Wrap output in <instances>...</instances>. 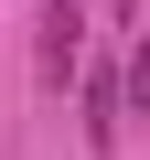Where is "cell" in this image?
Listing matches in <instances>:
<instances>
[{
	"label": "cell",
	"instance_id": "1",
	"mask_svg": "<svg viewBox=\"0 0 150 160\" xmlns=\"http://www.w3.org/2000/svg\"><path fill=\"white\" fill-rule=\"evenodd\" d=\"M86 53V0H43V86H64Z\"/></svg>",
	"mask_w": 150,
	"mask_h": 160
},
{
	"label": "cell",
	"instance_id": "2",
	"mask_svg": "<svg viewBox=\"0 0 150 160\" xmlns=\"http://www.w3.org/2000/svg\"><path fill=\"white\" fill-rule=\"evenodd\" d=\"M118 128H129V75H86V149H118Z\"/></svg>",
	"mask_w": 150,
	"mask_h": 160
},
{
	"label": "cell",
	"instance_id": "3",
	"mask_svg": "<svg viewBox=\"0 0 150 160\" xmlns=\"http://www.w3.org/2000/svg\"><path fill=\"white\" fill-rule=\"evenodd\" d=\"M107 11H118V22H129V11H139V0H107Z\"/></svg>",
	"mask_w": 150,
	"mask_h": 160
}]
</instances>
